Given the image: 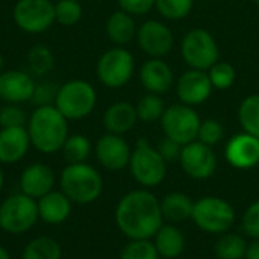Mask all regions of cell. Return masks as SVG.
<instances>
[{
    "label": "cell",
    "mask_w": 259,
    "mask_h": 259,
    "mask_svg": "<svg viewBox=\"0 0 259 259\" xmlns=\"http://www.w3.org/2000/svg\"><path fill=\"white\" fill-rule=\"evenodd\" d=\"M115 225L129 240H152L164 225L159 199L149 190H134L124 194L114 212Z\"/></svg>",
    "instance_id": "cell-1"
},
{
    "label": "cell",
    "mask_w": 259,
    "mask_h": 259,
    "mask_svg": "<svg viewBox=\"0 0 259 259\" xmlns=\"http://www.w3.org/2000/svg\"><path fill=\"white\" fill-rule=\"evenodd\" d=\"M26 129L30 144L46 155L59 152L68 138V120L55 105L38 106L29 117Z\"/></svg>",
    "instance_id": "cell-2"
},
{
    "label": "cell",
    "mask_w": 259,
    "mask_h": 259,
    "mask_svg": "<svg viewBox=\"0 0 259 259\" xmlns=\"http://www.w3.org/2000/svg\"><path fill=\"white\" fill-rule=\"evenodd\" d=\"M61 191L77 205H90L96 202L103 191V179L100 173L87 162L68 164L59 178Z\"/></svg>",
    "instance_id": "cell-3"
},
{
    "label": "cell",
    "mask_w": 259,
    "mask_h": 259,
    "mask_svg": "<svg viewBox=\"0 0 259 259\" xmlns=\"http://www.w3.org/2000/svg\"><path fill=\"white\" fill-rule=\"evenodd\" d=\"M191 220L200 231L222 235L235 223V209L222 197L205 196L194 202Z\"/></svg>",
    "instance_id": "cell-4"
},
{
    "label": "cell",
    "mask_w": 259,
    "mask_h": 259,
    "mask_svg": "<svg viewBox=\"0 0 259 259\" xmlns=\"http://www.w3.org/2000/svg\"><path fill=\"white\" fill-rule=\"evenodd\" d=\"M97 103L94 87L80 79L68 80L59 87L55 106L67 120H80L88 117Z\"/></svg>",
    "instance_id": "cell-5"
},
{
    "label": "cell",
    "mask_w": 259,
    "mask_h": 259,
    "mask_svg": "<svg viewBox=\"0 0 259 259\" xmlns=\"http://www.w3.org/2000/svg\"><path fill=\"white\" fill-rule=\"evenodd\" d=\"M129 170L135 182L144 188H153L165 179L167 162L162 159L156 147H152L146 138H140L132 150Z\"/></svg>",
    "instance_id": "cell-6"
},
{
    "label": "cell",
    "mask_w": 259,
    "mask_h": 259,
    "mask_svg": "<svg viewBox=\"0 0 259 259\" xmlns=\"http://www.w3.org/2000/svg\"><path fill=\"white\" fill-rule=\"evenodd\" d=\"M38 219L36 200L23 193L12 194L0 203V229L8 234H24L35 226Z\"/></svg>",
    "instance_id": "cell-7"
},
{
    "label": "cell",
    "mask_w": 259,
    "mask_h": 259,
    "mask_svg": "<svg viewBox=\"0 0 259 259\" xmlns=\"http://www.w3.org/2000/svg\"><path fill=\"white\" fill-rule=\"evenodd\" d=\"M200 123L202 120L199 114L193 109V106L184 103L165 108L161 118V126L165 137L179 143L181 146L197 140Z\"/></svg>",
    "instance_id": "cell-8"
},
{
    "label": "cell",
    "mask_w": 259,
    "mask_h": 259,
    "mask_svg": "<svg viewBox=\"0 0 259 259\" xmlns=\"http://www.w3.org/2000/svg\"><path fill=\"white\" fill-rule=\"evenodd\" d=\"M181 53L191 68L203 71H208L220 58L217 41L205 29H193L187 32L181 44Z\"/></svg>",
    "instance_id": "cell-9"
},
{
    "label": "cell",
    "mask_w": 259,
    "mask_h": 259,
    "mask_svg": "<svg viewBox=\"0 0 259 259\" xmlns=\"http://www.w3.org/2000/svg\"><path fill=\"white\" fill-rule=\"evenodd\" d=\"M135 70V61L131 52L126 49H111L105 52L97 62L99 80L112 90L124 87Z\"/></svg>",
    "instance_id": "cell-10"
},
{
    "label": "cell",
    "mask_w": 259,
    "mask_h": 259,
    "mask_svg": "<svg viewBox=\"0 0 259 259\" xmlns=\"http://www.w3.org/2000/svg\"><path fill=\"white\" fill-rule=\"evenodd\" d=\"M12 15L15 24L27 33H41L56 21L50 0H18Z\"/></svg>",
    "instance_id": "cell-11"
},
{
    "label": "cell",
    "mask_w": 259,
    "mask_h": 259,
    "mask_svg": "<svg viewBox=\"0 0 259 259\" xmlns=\"http://www.w3.org/2000/svg\"><path fill=\"white\" fill-rule=\"evenodd\" d=\"M179 164L185 171V175L190 176L191 179L205 181L215 173L217 156L212 147L196 140L182 147Z\"/></svg>",
    "instance_id": "cell-12"
},
{
    "label": "cell",
    "mask_w": 259,
    "mask_h": 259,
    "mask_svg": "<svg viewBox=\"0 0 259 259\" xmlns=\"http://www.w3.org/2000/svg\"><path fill=\"white\" fill-rule=\"evenodd\" d=\"M137 39L141 50L150 58H162L168 55L175 44L171 29L158 20H149L141 24L137 30Z\"/></svg>",
    "instance_id": "cell-13"
},
{
    "label": "cell",
    "mask_w": 259,
    "mask_h": 259,
    "mask_svg": "<svg viewBox=\"0 0 259 259\" xmlns=\"http://www.w3.org/2000/svg\"><path fill=\"white\" fill-rule=\"evenodd\" d=\"M131 155L132 150L121 135L108 132L100 137L96 144V158L99 164L109 171H118L129 167Z\"/></svg>",
    "instance_id": "cell-14"
},
{
    "label": "cell",
    "mask_w": 259,
    "mask_h": 259,
    "mask_svg": "<svg viewBox=\"0 0 259 259\" xmlns=\"http://www.w3.org/2000/svg\"><path fill=\"white\" fill-rule=\"evenodd\" d=\"M212 83L206 71L203 70H196L191 68L185 71L176 85L178 97L181 103L188 105V106H196L205 103L211 93H212Z\"/></svg>",
    "instance_id": "cell-15"
},
{
    "label": "cell",
    "mask_w": 259,
    "mask_h": 259,
    "mask_svg": "<svg viewBox=\"0 0 259 259\" xmlns=\"http://www.w3.org/2000/svg\"><path fill=\"white\" fill-rule=\"evenodd\" d=\"M226 161L238 170H249L259 164V138L247 132L238 134L226 144Z\"/></svg>",
    "instance_id": "cell-16"
},
{
    "label": "cell",
    "mask_w": 259,
    "mask_h": 259,
    "mask_svg": "<svg viewBox=\"0 0 259 259\" xmlns=\"http://www.w3.org/2000/svg\"><path fill=\"white\" fill-rule=\"evenodd\" d=\"M35 80L29 73L21 70H9L0 73V97L8 103L30 102L35 91Z\"/></svg>",
    "instance_id": "cell-17"
},
{
    "label": "cell",
    "mask_w": 259,
    "mask_h": 259,
    "mask_svg": "<svg viewBox=\"0 0 259 259\" xmlns=\"http://www.w3.org/2000/svg\"><path fill=\"white\" fill-rule=\"evenodd\" d=\"M55 182L56 178L53 170L42 162H35L27 165L20 175L21 193L35 200L50 193L55 187Z\"/></svg>",
    "instance_id": "cell-18"
},
{
    "label": "cell",
    "mask_w": 259,
    "mask_h": 259,
    "mask_svg": "<svg viewBox=\"0 0 259 259\" xmlns=\"http://www.w3.org/2000/svg\"><path fill=\"white\" fill-rule=\"evenodd\" d=\"M29 132L24 126L0 129V162L15 164L21 161L30 147Z\"/></svg>",
    "instance_id": "cell-19"
},
{
    "label": "cell",
    "mask_w": 259,
    "mask_h": 259,
    "mask_svg": "<svg viewBox=\"0 0 259 259\" xmlns=\"http://www.w3.org/2000/svg\"><path fill=\"white\" fill-rule=\"evenodd\" d=\"M140 79L143 87L152 94L167 93L175 82L173 70L161 58H150L140 70Z\"/></svg>",
    "instance_id": "cell-20"
},
{
    "label": "cell",
    "mask_w": 259,
    "mask_h": 259,
    "mask_svg": "<svg viewBox=\"0 0 259 259\" xmlns=\"http://www.w3.org/2000/svg\"><path fill=\"white\" fill-rule=\"evenodd\" d=\"M38 206V217L47 225L56 226L68 220L71 215L73 202L62 193L52 190L46 196L36 200Z\"/></svg>",
    "instance_id": "cell-21"
},
{
    "label": "cell",
    "mask_w": 259,
    "mask_h": 259,
    "mask_svg": "<svg viewBox=\"0 0 259 259\" xmlns=\"http://www.w3.org/2000/svg\"><path fill=\"white\" fill-rule=\"evenodd\" d=\"M138 120L137 108L129 102H117L103 114V126L109 134L123 135L129 132Z\"/></svg>",
    "instance_id": "cell-22"
},
{
    "label": "cell",
    "mask_w": 259,
    "mask_h": 259,
    "mask_svg": "<svg viewBox=\"0 0 259 259\" xmlns=\"http://www.w3.org/2000/svg\"><path fill=\"white\" fill-rule=\"evenodd\" d=\"M153 244L164 259L179 258L187 246L185 235L175 225H162L153 237Z\"/></svg>",
    "instance_id": "cell-23"
},
{
    "label": "cell",
    "mask_w": 259,
    "mask_h": 259,
    "mask_svg": "<svg viewBox=\"0 0 259 259\" xmlns=\"http://www.w3.org/2000/svg\"><path fill=\"white\" fill-rule=\"evenodd\" d=\"M108 38L118 46L131 42L137 36V26L132 15L126 11H115L106 21Z\"/></svg>",
    "instance_id": "cell-24"
},
{
    "label": "cell",
    "mask_w": 259,
    "mask_h": 259,
    "mask_svg": "<svg viewBox=\"0 0 259 259\" xmlns=\"http://www.w3.org/2000/svg\"><path fill=\"white\" fill-rule=\"evenodd\" d=\"M161 202V212L164 220L171 223H181L191 219L194 202L190 196L184 193H170L164 196Z\"/></svg>",
    "instance_id": "cell-25"
},
{
    "label": "cell",
    "mask_w": 259,
    "mask_h": 259,
    "mask_svg": "<svg viewBox=\"0 0 259 259\" xmlns=\"http://www.w3.org/2000/svg\"><path fill=\"white\" fill-rule=\"evenodd\" d=\"M61 244L49 237H36L30 240L23 249L21 259H61Z\"/></svg>",
    "instance_id": "cell-26"
},
{
    "label": "cell",
    "mask_w": 259,
    "mask_h": 259,
    "mask_svg": "<svg viewBox=\"0 0 259 259\" xmlns=\"http://www.w3.org/2000/svg\"><path fill=\"white\" fill-rule=\"evenodd\" d=\"M247 241L243 235L225 232L215 243V256L219 259H244L247 253Z\"/></svg>",
    "instance_id": "cell-27"
},
{
    "label": "cell",
    "mask_w": 259,
    "mask_h": 259,
    "mask_svg": "<svg viewBox=\"0 0 259 259\" xmlns=\"http://www.w3.org/2000/svg\"><path fill=\"white\" fill-rule=\"evenodd\" d=\"M238 120L244 132L259 138V94H252L241 102Z\"/></svg>",
    "instance_id": "cell-28"
},
{
    "label": "cell",
    "mask_w": 259,
    "mask_h": 259,
    "mask_svg": "<svg viewBox=\"0 0 259 259\" xmlns=\"http://www.w3.org/2000/svg\"><path fill=\"white\" fill-rule=\"evenodd\" d=\"M61 150L68 164L85 162L88 156L91 155V141L85 135H80V134L68 135Z\"/></svg>",
    "instance_id": "cell-29"
},
{
    "label": "cell",
    "mask_w": 259,
    "mask_h": 259,
    "mask_svg": "<svg viewBox=\"0 0 259 259\" xmlns=\"http://www.w3.org/2000/svg\"><path fill=\"white\" fill-rule=\"evenodd\" d=\"M137 108V115L138 120L144 123H155L162 118V114L165 111L164 100L159 97V94H146L144 97L140 99Z\"/></svg>",
    "instance_id": "cell-30"
},
{
    "label": "cell",
    "mask_w": 259,
    "mask_h": 259,
    "mask_svg": "<svg viewBox=\"0 0 259 259\" xmlns=\"http://www.w3.org/2000/svg\"><path fill=\"white\" fill-rule=\"evenodd\" d=\"M208 76L211 79V83L217 90H229L235 79H237V71L232 64L226 61H217L209 70Z\"/></svg>",
    "instance_id": "cell-31"
},
{
    "label": "cell",
    "mask_w": 259,
    "mask_h": 259,
    "mask_svg": "<svg viewBox=\"0 0 259 259\" xmlns=\"http://www.w3.org/2000/svg\"><path fill=\"white\" fill-rule=\"evenodd\" d=\"M118 259H161L152 240H129Z\"/></svg>",
    "instance_id": "cell-32"
},
{
    "label": "cell",
    "mask_w": 259,
    "mask_h": 259,
    "mask_svg": "<svg viewBox=\"0 0 259 259\" xmlns=\"http://www.w3.org/2000/svg\"><path fill=\"white\" fill-rule=\"evenodd\" d=\"M27 61H29L30 71L38 74V76H42V74L49 73L53 68V65H55L53 53L46 46H35V47H32V50L29 52Z\"/></svg>",
    "instance_id": "cell-33"
},
{
    "label": "cell",
    "mask_w": 259,
    "mask_h": 259,
    "mask_svg": "<svg viewBox=\"0 0 259 259\" xmlns=\"http://www.w3.org/2000/svg\"><path fill=\"white\" fill-rule=\"evenodd\" d=\"M82 14L83 9L77 0H59L55 5V18L62 26H73L79 23Z\"/></svg>",
    "instance_id": "cell-34"
},
{
    "label": "cell",
    "mask_w": 259,
    "mask_h": 259,
    "mask_svg": "<svg viewBox=\"0 0 259 259\" xmlns=\"http://www.w3.org/2000/svg\"><path fill=\"white\" fill-rule=\"evenodd\" d=\"M194 0H156L158 12L167 20H182L193 9Z\"/></svg>",
    "instance_id": "cell-35"
},
{
    "label": "cell",
    "mask_w": 259,
    "mask_h": 259,
    "mask_svg": "<svg viewBox=\"0 0 259 259\" xmlns=\"http://www.w3.org/2000/svg\"><path fill=\"white\" fill-rule=\"evenodd\" d=\"M223 135H225V129L222 126V123L219 120H214V118H208V120H203L200 123V127H199V135H197V140L209 147L219 144L222 140H223Z\"/></svg>",
    "instance_id": "cell-36"
},
{
    "label": "cell",
    "mask_w": 259,
    "mask_h": 259,
    "mask_svg": "<svg viewBox=\"0 0 259 259\" xmlns=\"http://www.w3.org/2000/svg\"><path fill=\"white\" fill-rule=\"evenodd\" d=\"M243 232L250 240H259V200L253 202L243 214Z\"/></svg>",
    "instance_id": "cell-37"
},
{
    "label": "cell",
    "mask_w": 259,
    "mask_h": 259,
    "mask_svg": "<svg viewBox=\"0 0 259 259\" xmlns=\"http://www.w3.org/2000/svg\"><path fill=\"white\" fill-rule=\"evenodd\" d=\"M26 112L15 103H9L0 109V126L2 127H17L24 126Z\"/></svg>",
    "instance_id": "cell-38"
},
{
    "label": "cell",
    "mask_w": 259,
    "mask_h": 259,
    "mask_svg": "<svg viewBox=\"0 0 259 259\" xmlns=\"http://www.w3.org/2000/svg\"><path fill=\"white\" fill-rule=\"evenodd\" d=\"M58 90L53 82H41L35 85V91L32 96V103L38 106H46V105H55V99L58 94Z\"/></svg>",
    "instance_id": "cell-39"
},
{
    "label": "cell",
    "mask_w": 259,
    "mask_h": 259,
    "mask_svg": "<svg viewBox=\"0 0 259 259\" xmlns=\"http://www.w3.org/2000/svg\"><path fill=\"white\" fill-rule=\"evenodd\" d=\"M182 147L179 143L170 140L168 137H164L158 146H156V150L159 152V155L162 156V159L165 162H175V161H179L181 158V152H182Z\"/></svg>",
    "instance_id": "cell-40"
},
{
    "label": "cell",
    "mask_w": 259,
    "mask_h": 259,
    "mask_svg": "<svg viewBox=\"0 0 259 259\" xmlns=\"http://www.w3.org/2000/svg\"><path fill=\"white\" fill-rule=\"evenodd\" d=\"M118 3L131 15H144L155 6L156 0H118Z\"/></svg>",
    "instance_id": "cell-41"
},
{
    "label": "cell",
    "mask_w": 259,
    "mask_h": 259,
    "mask_svg": "<svg viewBox=\"0 0 259 259\" xmlns=\"http://www.w3.org/2000/svg\"><path fill=\"white\" fill-rule=\"evenodd\" d=\"M244 259H259V240H253L249 247H247V253Z\"/></svg>",
    "instance_id": "cell-42"
},
{
    "label": "cell",
    "mask_w": 259,
    "mask_h": 259,
    "mask_svg": "<svg viewBox=\"0 0 259 259\" xmlns=\"http://www.w3.org/2000/svg\"><path fill=\"white\" fill-rule=\"evenodd\" d=\"M0 259H11V255L8 253V250L3 246H0Z\"/></svg>",
    "instance_id": "cell-43"
},
{
    "label": "cell",
    "mask_w": 259,
    "mask_h": 259,
    "mask_svg": "<svg viewBox=\"0 0 259 259\" xmlns=\"http://www.w3.org/2000/svg\"><path fill=\"white\" fill-rule=\"evenodd\" d=\"M3 184H5V176H3V170H2V167H0V191H2V188H3Z\"/></svg>",
    "instance_id": "cell-44"
},
{
    "label": "cell",
    "mask_w": 259,
    "mask_h": 259,
    "mask_svg": "<svg viewBox=\"0 0 259 259\" xmlns=\"http://www.w3.org/2000/svg\"><path fill=\"white\" fill-rule=\"evenodd\" d=\"M2 68H3V56L0 53V71H2Z\"/></svg>",
    "instance_id": "cell-45"
},
{
    "label": "cell",
    "mask_w": 259,
    "mask_h": 259,
    "mask_svg": "<svg viewBox=\"0 0 259 259\" xmlns=\"http://www.w3.org/2000/svg\"><path fill=\"white\" fill-rule=\"evenodd\" d=\"M253 2H255V3H256V5L259 6V0H253Z\"/></svg>",
    "instance_id": "cell-46"
}]
</instances>
